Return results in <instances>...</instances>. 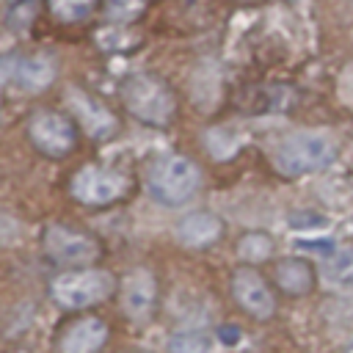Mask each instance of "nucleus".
I'll list each match as a JSON object with an SVG mask.
<instances>
[{"label": "nucleus", "instance_id": "f257e3e1", "mask_svg": "<svg viewBox=\"0 0 353 353\" xmlns=\"http://www.w3.org/2000/svg\"><path fill=\"white\" fill-rule=\"evenodd\" d=\"M121 102L132 119L149 127H165L176 116V97L171 85L149 72L127 77V83L121 85Z\"/></svg>", "mask_w": 353, "mask_h": 353}, {"label": "nucleus", "instance_id": "f03ea898", "mask_svg": "<svg viewBox=\"0 0 353 353\" xmlns=\"http://www.w3.org/2000/svg\"><path fill=\"white\" fill-rule=\"evenodd\" d=\"M199 182H201L199 165L182 154H163L146 171L149 196L163 207H179L190 201L193 193L199 190Z\"/></svg>", "mask_w": 353, "mask_h": 353}, {"label": "nucleus", "instance_id": "7ed1b4c3", "mask_svg": "<svg viewBox=\"0 0 353 353\" xmlns=\"http://www.w3.org/2000/svg\"><path fill=\"white\" fill-rule=\"evenodd\" d=\"M336 157V143L325 132H295L284 138L276 152L273 163L287 176H303L331 165Z\"/></svg>", "mask_w": 353, "mask_h": 353}, {"label": "nucleus", "instance_id": "20e7f679", "mask_svg": "<svg viewBox=\"0 0 353 353\" xmlns=\"http://www.w3.org/2000/svg\"><path fill=\"white\" fill-rule=\"evenodd\" d=\"M116 290V279L113 273L102 270V268H74L66 270L61 276L52 279V298L58 306L63 309H85L94 306L105 298H110V292Z\"/></svg>", "mask_w": 353, "mask_h": 353}, {"label": "nucleus", "instance_id": "39448f33", "mask_svg": "<svg viewBox=\"0 0 353 353\" xmlns=\"http://www.w3.org/2000/svg\"><path fill=\"white\" fill-rule=\"evenodd\" d=\"M69 190H72V196L80 204L108 207V204L121 201L132 190V179L127 174L116 171V168L88 163V165H83V168L74 171L72 182H69Z\"/></svg>", "mask_w": 353, "mask_h": 353}, {"label": "nucleus", "instance_id": "423d86ee", "mask_svg": "<svg viewBox=\"0 0 353 353\" xmlns=\"http://www.w3.org/2000/svg\"><path fill=\"white\" fill-rule=\"evenodd\" d=\"M28 138L44 157H66L77 146V127L61 110H39L28 121Z\"/></svg>", "mask_w": 353, "mask_h": 353}, {"label": "nucleus", "instance_id": "0eeeda50", "mask_svg": "<svg viewBox=\"0 0 353 353\" xmlns=\"http://www.w3.org/2000/svg\"><path fill=\"white\" fill-rule=\"evenodd\" d=\"M41 243H44L47 256L55 259L58 265H85V262L99 259V254H102L99 243L91 234L61 226V223H50L44 229Z\"/></svg>", "mask_w": 353, "mask_h": 353}, {"label": "nucleus", "instance_id": "6e6552de", "mask_svg": "<svg viewBox=\"0 0 353 353\" xmlns=\"http://www.w3.org/2000/svg\"><path fill=\"white\" fill-rule=\"evenodd\" d=\"M232 292L234 301L256 320H268L276 312V298L268 287V281L262 279L259 270L254 268H237L232 273Z\"/></svg>", "mask_w": 353, "mask_h": 353}, {"label": "nucleus", "instance_id": "1a4fd4ad", "mask_svg": "<svg viewBox=\"0 0 353 353\" xmlns=\"http://www.w3.org/2000/svg\"><path fill=\"white\" fill-rule=\"evenodd\" d=\"M66 102H69L72 113L77 116L80 127H83L91 138L105 141V138H110V135L116 132V127H119V124H116V116H113L99 99H94L91 94L77 91V88H69V91H66Z\"/></svg>", "mask_w": 353, "mask_h": 353}, {"label": "nucleus", "instance_id": "9d476101", "mask_svg": "<svg viewBox=\"0 0 353 353\" xmlns=\"http://www.w3.org/2000/svg\"><path fill=\"white\" fill-rule=\"evenodd\" d=\"M108 342V325L99 317H80L66 325L58 339L61 353H97Z\"/></svg>", "mask_w": 353, "mask_h": 353}, {"label": "nucleus", "instance_id": "9b49d317", "mask_svg": "<svg viewBox=\"0 0 353 353\" xmlns=\"http://www.w3.org/2000/svg\"><path fill=\"white\" fill-rule=\"evenodd\" d=\"M154 295H157V284L149 270L138 268V270L127 273V279L121 284V303H124L127 317H132V320L149 317V312L154 306Z\"/></svg>", "mask_w": 353, "mask_h": 353}, {"label": "nucleus", "instance_id": "f8f14e48", "mask_svg": "<svg viewBox=\"0 0 353 353\" xmlns=\"http://www.w3.org/2000/svg\"><path fill=\"white\" fill-rule=\"evenodd\" d=\"M176 240L188 248H207L223 237V221L212 212H190L176 223Z\"/></svg>", "mask_w": 353, "mask_h": 353}, {"label": "nucleus", "instance_id": "ddd939ff", "mask_svg": "<svg viewBox=\"0 0 353 353\" xmlns=\"http://www.w3.org/2000/svg\"><path fill=\"white\" fill-rule=\"evenodd\" d=\"M14 77H17L19 88H25V91H44L55 80V61L41 52L19 58L14 66Z\"/></svg>", "mask_w": 353, "mask_h": 353}, {"label": "nucleus", "instance_id": "4468645a", "mask_svg": "<svg viewBox=\"0 0 353 353\" xmlns=\"http://www.w3.org/2000/svg\"><path fill=\"white\" fill-rule=\"evenodd\" d=\"M276 284L287 292V295H306L314 290V268L306 259H281L273 270Z\"/></svg>", "mask_w": 353, "mask_h": 353}, {"label": "nucleus", "instance_id": "2eb2a0df", "mask_svg": "<svg viewBox=\"0 0 353 353\" xmlns=\"http://www.w3.org/2000/svg\"><path fill=\"white\" fill-rule=\"evenodd\" d=\"M99 0H47V11L58 19V22H83L97 11Z\"/></svg>", "mask_w": 353, "mask_h": 353}, {"label": "nucleus", "instance_id": "dca6fc26", "mask_svg": "<svg viewBox=\"0 0 353 353\" xmlns=\"http://www.w3.org/2000/svg\"><path fill=\"white\" fill-rule=\"evenodd\" d=\"M237 251L245 262H265L273 254V240L265 232H248V234L240 237Z\"/></svg>", "mask_w": 353, "mask_h": 353}, {"label": "nucleus", "instance_id": "f3484780", "mask_svg": "<svg viewBox=\"0 0 353 353\" xmlns=\"http://www.w3.org/2000/svg\"><path fill=\"white\" fill-rule=\"evenodd\" d=\"M171 353H212V336L204 331H179L168 339Z\"/></svg>", "mask_w": 353, "mask_h": 353}, {"label": "nucleus", "instance_id": "a211bd4d", "mask_svg": "<svg viewBox=\"0 0 353 353\" xmlns=\"http://www.w3.org/2000/svg\"><path fill=\"white\" fill-rule=\"evenodd\" d=\"M149 0H105V14L113 25H130L146 11Z\"/></svg>", "mask_w": 353, "mask_h": 353}, {"label": "nucleus", "instance_id": "6ab92c4d", "mask_svg": "<svg viewBox=\"0 0 353 353\" xmlns=\"http://www.w3.org/2000/svg\"><path fill=\"white\" fill-rule=\"evenodd\" d=\"M325 273L336 284H353V245H345L334 256H328Z\"/></svg>", "mask_w": 353, "mask_h": 353}, {"label": "nucleus", "instance_id": "aec40b11", "mask_svg": "<svg viewBox=\"0 0 353 353\" xmlns=\"http://www.w3.org/2000/svg\"><path fill=\"white\" fill-rule=\"evenodd\" d=\"M223 339H226V342H234V339H237L234 325H223Z\"/></svg>", "mask_w": 353, "mask_h": 353}, {"label": "nucleus", "instance_id": "412c9836", "mask_svg": "<svg viewBox=\"0 0 353 353\" xmlns=\"http://www.w3.org/2000/svg\"><path fill=\"white\" fill-rule=\"evenodd\" d=\"M345 353H353V345H350V347H347V350H345Z\"/></svg>", "mask_w": 353, "mask_h": 353}]
</instances>
